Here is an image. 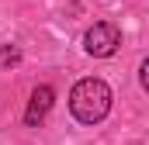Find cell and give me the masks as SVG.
I'll return each mask as SVG.
<instances>
[{
  "mask_svg": "<svg viewBox=\"0 0 149 145\" xmlns=\"http://www.w3.org/2000/svg\"><path fill=\"white\" fill-rule=\"evenodd\" d=\"M52 100H56V90L52 86H35V93H31V100H28V110H24V124L28 128H38L42 121H45V114L52 110Z\"/></svg>",
  "mask_w": 149,
  "mask_h": 145,
  "instance_id": "3957f363",
  "label": "cell"
},
{
  "mask_svg": "<svg viewBox=\"0 0 149 145\" xmlns=\"http://www.w3.org/2000/svg\"><path fill=\"white\" fill-rule=\"evenodd\" d=\"M111 86L104 83V79H97V76H87V79H80L73 90H70V110H73V117L80 124H97V121H104L108 117V110H111Z\"/></svg>",
  "mask_w": 149,
  "mask_h": 145,
  "instance_id": "6da1fadb",
  "label": "cell"
},
{
  "mask_svg": "<svg viewBox=\"0 0 149 145\" xmlns=\"http://www.w3.org/2000/svg\"><path fill=\"white\" fill-rule=\"evenodd\" d=\"M0 62H3V66H7V62L14 66V62H17V52H14V48H0Z\"/></svg>",
  "mask_w": 149,
  "mask_h": 145,
  "instance_id": "277c9868",
  "label": "cell"
},
{
  "mask_svg": "<svg viewBox=\"0 0 149 145\" xmlns=\"http://www.w3.org/2000/svg\"><path fill=\"white\" fill-rule=\"evenodd\" d=\"M118 45H121V31L114 28L111 21H97V24L83 35V48H87V55H94V59H108V55H114Z\"/></svg>",
  "mask_w": 149,
  "mask_h": 145,
  "instance_id": "7a4b0ae2",
  "label": "cell"
}]
</instances>
